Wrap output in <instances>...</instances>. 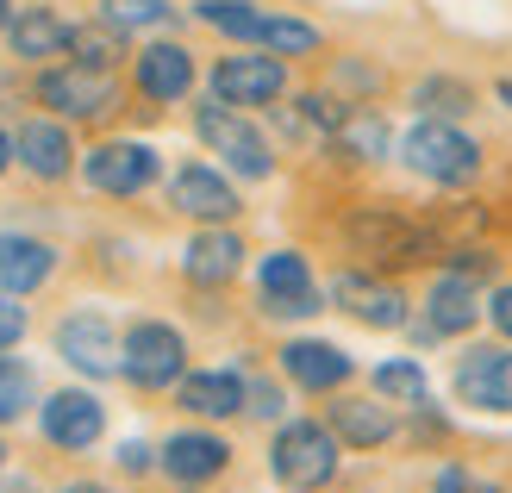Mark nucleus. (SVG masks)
Returning a JSON list of instances; mask_svg holds the SVG:
<instances>
[{
  "label": "nucleus",
  "instance_id": "nucleus-41",
  "mask_svg": "<svg viewBox=\"0 0 512 493\" xmlns=\"http://www.w3.org/2000/svg\"><path fill=\"white\" fill-rule=\"evenodd\" d=\"M0 462H7V450H0Z\"/></svg>",
  "mask_w": 512,
  "mask_h": 493
},
{
  "label": "nucleus",
  "instance_id": "nucleus-40",
  "mask_svg": "<svg viewBox=\"0 0 512 493\" xmlns=\"http://www.w3.org/2000/svg\"><path fill=\"white\" fill-rule=\"evenodd\" d=\"M57 493H100V487H57Z\"/></svg>",
  "mask_w": 512,
  "mask_h": 493
},
{
  "label": "nucleus",
  "instance_id": "nucleus-29",
  "mask_svg": "<svg viewBox=\"0 0 512 493\" xmlns=\"http://www.w3.org/2000/svg\"><path fill=\"white\" fill-rule=\"evenodd\" d=\"M375 394L381 400H400V406H425V394H431V381H425V369L419 362H381L375 369Z\"/></svg>",
  "mask_w": 512,
  "mask_h": 493
},
{
  "label": "nucleus",
  "instance_id": "nucleus-24",
  "mask_svg": "<svg viewBox=\"0 0 512 493\" xmlns=\"http://www.w3.org/2000/svg\"><path fill=\"white\" fill-rule=\"evenodd\" d=\"M331 150L350 163H375V157H388V119L369 113V107H344L338 119V132H331Z\"/></svg>",
  "mask_w": 512,
  "mask_h": 493
},
{
  "label": "nucleus",
  "instance_id": "nucleus-38",
  "mask_svg": "<svg viewBox=\"0 0 512 493\" xmlns=\"http://www.w3.org/2000/svg\"><path fill=\"white\" fill-rule=\"evenodd\" d=\"M7 163H13V138L0 132V175H7Z\"/></svg>",
  "mask_w": 512,
  "mask_h": 493
},
{
  "label": "nucleus",
  "instance_id": "nucleus-27",
  "mask_svg": "<svg viewBox=\"0 0 512 493\" xmlns=\"http://www.w3.org/2000/svg\"><path fill=\"white\" fill-rule=\"evenodd\" d=\"M331 425H338V437H350V444H381V437H394V419L369 400H338L331 406Z\"/></svg>",
  "mask_w": 512,
  "mask_h": 493
},
{
  "label": "nucleus",
  "instance_id": "nucleus-6",
  "mask_svg": "<svg viewBox=\"0 0 512 493\" xmlns=\"http://www.w3.org/2000/svg\"><path fill=\"white\" fill-rule=\"evenodd\" d=\"M57 356L69 362V369L94 375V381L125 375V337L107 325V313H69L57 325Z\"/></svg>",
  "mask_w": 512,
  "mask_h": 493
},
{
  "label": "nucleus",
  "instance_id": "nucleus-9",
  "mask_svg": "<svg viewBox=\"0 0 512 493\" xmlns=\"http://www.w3.org/2000/svg\"><path fill=\"white\" fill-rule=\"evenodd\" d=\"M481 319V281L463 275V269H444L431 281V300H425V319L413 325L419 344H438V337H456Z\"/></svg>",
  "mask_w": 512,
  "mask_h": 493
},
{
  "label": "nucleus",
  "instance_id": "nucleus-3",
  "mask_svg": "<svg viewBox=\"0 0 512 493\" xmlns=\"http://www.w3.org/2000/svg\"><path fill=\"white\" fill-rule=\"evenodd\" d=\"M344 238L356 256H369V263H425L431 250H438V238H431L425 225L388 213V206H369V213H356L344 225Z\"/></svg>",
  "mask_w": 512,
  "mask_h": 493
},
{
  "label": "nucleus",
  "instance_id": "nucleus-26",
  "mask_svg": "<svg viewBox=\"0 0 512 493\" xmlns=\"http://www.w3.org/2000/svg\"><path fill=\"white\" fill-rule=\"evenodd\" d=\"M169 0H100V19L113 25V32H163V25H175Z\"/></svg>",
  "mask_w": 512,
  "mask_h": 493
},
{
  "label": "nucleus",
  "instance_id": "nucleus-35",
  "mask_svg": "<svg viewBox=\"0 0 512 493\" xmlns=\"http://www.w3.org/2000/svg\"><path fill=\"white\" fill-rule=\"evenodd\" d=\"M488 319L500 325V337L512 344V288H494V294H488Z\"/></svg>",
  "mask_w": 512,
  "mask_h": 493
},
{
  "label": "nucleus",
  "instance_id": "nucleus-36",
  "mask_svg": "<svg viewBox=\"0 0 512 493\" xmlns=\"http://www.w3.org/2000/svg\"><path fill=\"white\" fill-rule=\"evenodd\" d=\"M244 412H263V419H275V412H281V394H275L269 381H256V387H250V400H244Z\"/></svg>",
  "mask_w": 512,
  "mask_h": 493
},
{
  "label": "nucleus",
  "instance_id": "nucleus-21",
  "mask_svg": "<svg viewBox=\"0 0 512 493\" xmlns=\"http://www.w3.org/2000/svg\"><path fill=\"white\" fill-rule=\"evenodd\" d=\"M182 269H188V281H200V288H225V281L244 269L238 231H200L188 244V256H182Z\"/></svg>",
  "mask_w": 512,
  "mask_h": 493
},
{
  "label": "nucleus",
  "instance_id": "nucleus-20",
  "mask_svg": "<svg viewBox=\"0 0 512 493\" xmlns=\"http://www.w3.org/2000/svg\"><path fill=\"white\" fill-rule=\"evenodd\" d=\"M69 38H75V25H69L63 13H50V7H25V13H13V25H7L13 57H25V63L57 57V50H69Z\"/></svg>",
  "mask_w": 512,
  "mask_h": 493
},
{
  "label": "nucleus",
  "instance_id": "nucleus-14",
  "mask_svg": "<svg viewBox=\"0 0 512 493\" xmlns=\"http://www.w3.org/2000/svg\"><path fill=\"white\" fill-rule=\"evenodd\" d=\"M38 419H44V437H50L57 450H88V444H100V431H107V412H100V400L82 394V387L50 394Z\"/></svg>",
  "mask_w": 512,
  "mask_h": 493
},
{
  "label": "nucleus",
  "instance_id": "nucleus-33",
  "mask_svg": "<svg viewBox=\"0 0 512 493\" xmlns=\"http://www.w3.org/2000/svg\"><path fill=\"white\" fill-rule=\"evenodd\" d=\"M19 337H25V306L13 294H0V350H13Z\"/></svg>",
  "mask_w": 512,
  "mask_h": 493
},
{
  "label": "nucleus",
  "instance_id": "nucleus-7",
  "mask_svg": "<svg viewBox=\"0 0 512 493\" xmlns=\"http://www.w3.org/2000/svg\"><path fill=\"white\" fill-rule=\"evenodd\" d=\"M182 362H188V344H182V331H175V325L144 319V325L125 331V381L169 387V381H182Z\"/></svg>",
  "mask_w": 512,
  "mask_h": 493
},
{
  "label": "nucleus",
  "instance_id": "nucleus-23",
  "mask_svg": "<svg viewBox=\"0 0 512 493\" xmlns=\"http://www.w3.org/2000/svg\"><path fill=\"white\" fill-rule=\"evenodd\" d=\"M225 450L219 437H207V431H175L169 444H163V469L175 475V481H213L219 469H225Z\"/></svg>",
  "mask_w": 512,
  "mask_h": 493
},
{
  "label": "nucleus",
  "instance_id": "nucleus-13",
  "mask_svg": "<svg viewBox=\"0 0 512 493\" xmlns=\"http://www.w3.org/2000/svg\"><path fill=\"white\" fill-rule=\"evenodd\" d=\"M82 175H88V188H100V194H144L150 181H157V150L150 144H100V150H88V163H82Z\"/></svg>",
  "mask_w": 512,
  "mask_h": 493
},
{
  "label": "nucleus",
  "instance_id": "nucleus-19",
  "mask_svg": "<svg viewBox=\"0 0 512 493\" xmlns=\"http://www.w3.org/2000/svg\"><path fill=\"white\" fill-rule=\"evenodd\" d=\"M13 150H19V163L32 169L38 181H63V175H69V157H75V150H69V132H63L57 119H25L19 138H13Z\"/></svg>",
  "mask_w": 512,
  "mask_h": 493
},
{
  "label": "nucleus",
  "instance_id": "nucleus-37",
  "mask_svg": "<svg viewBox=\"0 0 512 493\" xmlns=\"http://www.w3.org/2000/svg\"><path fill=\"white\" fill-rule=\"evenodd\" d=\"M119 462H125L132 475H144V469H150V450H144V444H125V450H119Z\"/></svg>",
  "mask_w": 512,
  "mask_h": 493
},
{
  "label": "nucleus",
  "instance_id": "nucleus-8",
  "mask_svg": "<svg viewBox=\"0 0 512 493\" xmlns=\"http://www.w3.org/2000/svg\"><path fill=\"white\" fill-rule=\"evenodd\" d=\"M456 400L475 412H512V344H475L456 362Z\"/></svg>",
  "mask_w": 512,
  "mask_h": 493
},
{
  "label": "nucleus",
  "instance_id": "nucleus-1",
  "mask_svg": "<svg viewBox=\"0 0 512 493\" xmlns=\"http://www.w3.org/2000/svg\"><path fill=\"white\" fill-rule=\"evenodd\" d=\"M400 157L413 175L438 181V188H463V181L481 175V144L469 132H456L450 119H419L413 132L400 138Z\"/></svg>",
  "mask_w": 512,
  "mask_h": 493
},
{
  "label": "nucleus",
  "instance_id": "nucleus-2",
  "mask_svg": "<svg viewBox=\"0 0 512 493\" xmlns=\"http://www.w3.org/2000/svg\"><path fill=\"white\" fill-rule=\"evenodd\" d=\"M269 469H275L281 487H294V493L325 487L331 475H338V431H325L313 419L281 425L275 431V450H269Z\"/></svg>",
  "mask_w": 512,
  "mask_h": 493
},
{
  "label": "nucleus",
  "instance_id": "nucleus-34",
  "mask_svg": "<svg viewBox=\"0 0 512 493\" xmlns=\"http://www.w3.org/2000/svg\"><path fill=\"white\" fill-rule=\"evenodd\" d=\"M438 493H500V487L494 481H475L469 469H444L438 475Z\"/></svg>",
  "mask_w": 512,
  "mask_h": 493
},
{
  "label": "nucleus",
  "instance_id": "nucleus-12",
  "mask_svg": "<svg viewBox=\"0 0 512 493\" xmlns=\"http://www.w3.org/2000/svg\"><path fill=\"white\" fill-rule=\"evenodd\" d=\"M331 300H338L356 325H369V331H400L406 319H413V313H406V294L394 288V281H381V275H356V269L331 281Z\"/></svg>",
  "mask_w": 512,
  "mask_h": 493
},
{
  "label": "nucleus",
  "instance_id": "nucleus-11",
  "mask_svg": "<svg viewBox=\"0 0 512 493\" xmlns=\"http://www.w3.org/2000/svg\"><path fill=\"white\" fill-rule=\"evenodd\" d=\"M281 94H288L281 57H219L213 63V100H225V107H269Z\"/></svg>",
  "mask_w": 512,
  "mask_h": 493
},
{
  "label": "nucleus",
  "instance_id": "nucleus-32",
  "mask_svg": "<svg viewBox=\"0 0 512 493\" xmlns=\"http://www.w3.org/2000/svg\"><path fill=\"white\" fill-rule=\"evenodd\" d=\"M19 412H32V369L13 356H0V425L19 419Z\"/></svg>",
  "mask_w": 512,
  "mask_h": 493
},
{
  "label": "nucleus",
  "instance_id": "nucleus-4",
  "mask_svg": "<svg viewBox=\"0 0 512 493\" xmlns=\"http://www.w3.org/2000/svg\"><path fill=\"white\" fill-rule=\"evenodd\" d=\"M194 132H200V144L207 150H219L225 163H232L238 175H250V181H263L269 169H275V150H269V138L256 132L250 119H238L225 100H207V107L194 113Z\"/></svg>",
  "mask_w": 512,
  "mask_h": 493
},
{
  "label": "nucleus",
  "instance_id": "nucleus-15",
  "mask_svg": "<svg viewBox=\"0 0 512 493\" xmlns=\"http://www.w3.org/2000/svg\"><path fill=\"white\" fill-rule=\"evenodd\" d=\"M169 206H175V213H188V219L219 225V219H232V213H238V194H232V181H225L219 169L188 163V169H175V175H169Z\"/></svg>",
  "mask_w": 512,
  "mask_h": 493
},
{
  "label": "nucleus",
  "instance_id": "nucleus-28",
  "mask_svg": "<svg viewBox=\"0 0 512 493\" xmlns=\"http://www.w3.org/2000/svg\"><path fill=\"white\" fill-rule=\"evenodd\" d=\"M413 107H425V119H456V113L475 107V88L456 82V75H425L413 88Z\"/></svg>",
  "mask_w": 512,
  "mask_h": 493
},
{
  "label": "nucleus",
  "instance_id": "nucleus-17",
  "mask_svg": "<svg viewBox=\"0 0 512 493\" xmlns=\"http://www.w3.org/2000/svg\"><path fill=\"white\" fill-rule=\"evenodd\" d=\"M194 88V50L188 44H150L138 50V94L144 100H182Z\"/></svg>",
  "mask_w": 512,
  "mask_h": 493
},
{
  "label": "nucleus",
  "instance_id": "nucleus-31",
  "mask_svg": "<svg viewBox=\"0 0 512 493\" xmlns=\"http://www.w3.org/2000/svg\"><path fill=\"white\" fill-rule=\"evenodd\" d=\"M263 50H269V57H313V50H319V25L288 19V13H269Z\"/></svg>",
  "mask_w": 512,
  "mask_h": 493
},
{
  "label": "nucleus",
  "instance_id": "nucleus-25",
  "mask_svg": "<svg viewBox=\"0 0 512 493\" xmlns=\"http://www.w3.org/2000/svg\"><path fill=\"white\" fill-rule=\"evenodd\" d=\"M194 19L225 32V38H238V44H263V32H269V13L256 0H200Z\"/></svg>",
  "mask_w": 512,
  "mask_h": 493
},
{
  "label": "nucleus",
  "instance_id": "nucleus-30",
  "mask_svg": "<svg viewBox=\"0 0 512 493\" xmlns=\"http://www.w3.org/2000/svg\"><path fill=\"white\" fill-rule=\"evenodd\" d=\"M69 50H75V63L113 69V63L125 57V32H113L107 19H100V25H75V38H69Z\"/></svg>",
  "mask_w": 512,
  "mask_h": 493
},
{
  "label": "nucleus",
  "instance_id": "nucleus-5",
  "mask_svg": "<svg viewBox=\"0 0 512 493\" xmlns=\"http://www.w3.org/2000/svg\"><path fill=\"white\" fill-rule=\"evenodd\" d=\"M38 100L50 113H63V119H100V113H113L119 82H113V69L69 63V69H44L38 75Z\"/></svg>",
  "mask_w": 512,
  "mask_h": 493
},
{
  "label": "nucleus",
  "instance_id": "nucleus-18",
  "mask_svg": "<svg viewBox=\"0 0 512 493\" xmlns=\"http://www.w3.org/2000/svg\"><path fill=\"white\" fill-rule=\"evenodd\" d=\"M281 369H288L306 394H331V387L350 381V356L338 344H319V337H300V344L281 350Z\"/></svg>",
  "mask_w": 512,
  "mask_h": 493
},
{
  "label": "nucleus",
  "instance_id": "nucleus-22",
  "mask_svg": "<svg viewBox=\"0 0 512 493\" xmlns=\"http://www.w3.org/2000/svg\"><path fill=\"white\" fill-rule=\"evenodd\" d=\"M250 387L232 375V369H200V375H182V406L200 412V419H232V412H244Z\"/></svg>",
  "mask_w": 512,
  "mask_h": 493
},
{
  "label": "nucleus",
  "instance_id": "nucleus-10",
  "mask_svg": "<svg viewBox=\"0 0 512 493\" xmlns=\"http://www.w3.org/2000/svg\"><path fill=\"white\" fill-rule=\"evenodd\" d=\"M256 288H263V313L269 319H306V313H319V288H313V275H306V256L300 250L263 256Z\"/></svg>",
  "mask_w": 512,
  "mask_h": 493
},
{
  "label": "nucleus",
  "instance_id": "nucleus-39",
  "mask_svg": "<svg viewBox=\"0 0 512 493\" xmlns=\"http://www.w3.org/2000/svg\"><path fill=\"white\" fill-rule=\"evenodd\" d=\"M7 25H13V0H0V32H7Z\"/></svg>",
  "mask_w": 512,
  "mask_h": 493
},
{
  "label": "nucleus",
  "instance_id": "nucleus-16",
  "mask_svg": "<svg viewBox=\"0 0 512 493\" xmlns=\"http://www.w3.org/2000/svg\"><path fill=\"white\" fill-rule=\"evenodd\" d=\"M57 269V250L25 231H0V294H32Z\"/></svg>",
  "mask_w": 512,
  "mask_h": 493
}]
</instances>
